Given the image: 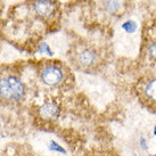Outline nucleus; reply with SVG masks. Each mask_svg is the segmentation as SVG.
<instances>
[{
	"label": "nucleus",
	"instance_id": "5",
	"mask_svg": "<svg viewBox=\"0 0 156 156\" xmlns=\"http://www.w3.org/2000/svg\"><path fill=\"white\" fill-rule=\"evenodd\" d=\"M32 9L37 16L41 18H49L56 12V4L52 0H34Z\"/></svg>",
	"mask_w": 156,
	"mask_h": 156
},
{
	"label": "nucleus",
	"instance_id": "8",
	"mask_svg": "<svg viewBox=\"0 0 156 156\" xmlns=\"http://www.w3.org/2000/svg\"><path fill=\"white\" fill-rule=\"evenodd\" d=\"M47 147L52 153H56V154H66V149L62 145H59V144L57 143L56 140H49Z\"/></svg>",
	"mask_w": 156,
	"mask_h": 156
},
{
	"label": "nucleus",
	"instance_id": "12",
	"mask_svg": "<svg viewBox=\"0 0 156 156\" xmlns=\"http://www.w3.org/2000/svg\"><path fill=\"white\" fill-rule=\"evenodd\" d=\"M153 136L156 137V124L154 126V128H153Z\"/></svg>",
	"mask_w": 156,
	"mask_h": 156
},
{
	"label": "nucleus",
	"instance_id": "11",
	"mask_svg": "<svg viewBox=\"0 0 156 156\" xmlns=\"http://www.w3.org/2000/svg\"><path fill=\"white\" fill-rule=\"evenodd\" d=\"M138 147L140 148L141 151H144V152L147 151L148 147H149V145H148V139L146 138V137L141 136V137L138 139Z\"/></svg>",
	"mask_w": 156,
	"mask_h": 156
},
{
	"label": "nucleus",
	"instance_id": "7",
	"mask_svg": "<svg viewBox=\"0 0 156 156\" xmlns=\"http://www.w3.org/2000/svg\"><path fill=\"white\" fill-rule=\"evenodd\" d=\"M144 95L147 98L149 101H153V103H156V76L155 78L149 79L145 87H144Z\"/></svg>",
	"mask_w": 156,
	"mask_h": 156
},
{
	"label": "nucleus",
	"instance_id": "4",
	"mask_svg": "<svg viewBox=\"0 0 156 156\" xmlns=\"http://www.w3.org/2000/svg\"><path fill=\"white\" fill-rule=\"evenodd\" d=\"M38 115L44 121H55L61 115V107L55 101H44L38 108Z\"/></svg>",
	"mask_w": 156,
	"mask_h": 156
},
{
	"label": "nucleus",
	"instance_id": "3",
	"mask_svg": "<svg viewBox=\"0 0 156 156\" xmlns=\"http://www.w3.org/2000/svg\"><path fill=\"white\" fill-rule=\"evenodd\" d=\"M74 61L81 69L88 71L99 64L100 56L98 51L92 47H81L74 55Z\"/></svg>",
	"mask_w": 156,
	"mask_h": 156
},
{
	"label": "nucleus",
	"instance_id": "6",
	"mask_svg": "<svg viewBox=\"0 0 156 156\" xmlns=\"http://www.w3.org/2000/svg\"><path fill=\"white\" fill-rule=\"evenodd\" d=\"M103 8L106 13L113 16L121 15L126 10V1L124 0H103Z\"/></svg>",
	"mask_w": 156,
	"mask_h": 156
},
{
	"label": "nucleus",
	"instance_id": "13",
	"mask_svg": "<svg viewBox=\"0 0 156 156\" xmlns=\"http://www.w3.org/2000/svg\"><path fill=\"white\" fill-rule=\"evenodd\" d=\"M149 156H156V153L155 154H152V155H149Z\"/></svg>",
	"mask_w": 156,
	"mask_h": 156
},
{
	"label": "nucleus",
	"instance_id": "2",
	"mask_svg": "<svg viewBox=\"0 0 156 156\" xmlns=\"http://www.w3.org/2000/svg\"><path fill=\"white\" fill-rule=\"evenodd\" d=\"M39 79L44 86L56 88L64 82L65 72L63 67L56 63H46L39 69Z\"/></svg>",
	"mask_w": 156,
	"mask_h": 156
},
{
	"label": "nucleus",
	"instance_id": "1",
	"mask_svg": "<svg viewBox=\"0 0 156 156\" xmlns=\"http://www.w3.org/2000/svg\"><path fill=\"white\" fill-rule=\"evenodd\" d=\"M26 87L22 80L15 75L0 78V99L8 104H16L24 99Z\"/></svg>",
	"mask_w": 156,
	"mask_h": 156
},
{
	"label": "nucleus",
	"instance_id": "9",
	"mask_svg": "<svg viewBox=\"0 0 156 156\" xmlns=\"http://www.w3.org/2000/svg\"><path fill=\"white\" fill-rule=\"evenodd\" d=\"M147 54H148V56H149V58L156 61V40H154V41L148 44Z\"/></svg>",
	"mask_w": 156,
	"mask_h": 156
},
{
	"label": "nucleus",
	"instance_id": "10",
	"mask_svg": "<svg viewBox=\"0 0 156 156\" xmlns=\"http://www.w3.org/2000/svg\"><path fill=\"white\" fill-rule=\"evenodd\" d=\"M122 27H123L124 31H126V32L132 33V32H134L136 29H137V24H136L133 21H128V22H126L122 25Z\"/></svg>",
	"mask_w": 156,
	"mask_h": 156
}]
</instances>
